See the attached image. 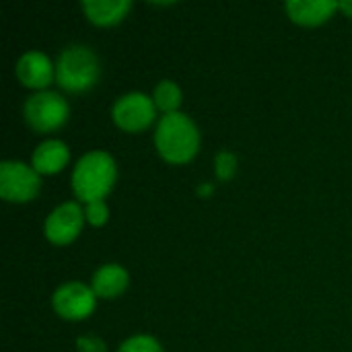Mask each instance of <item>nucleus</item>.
Instances as JSON below:
<instances>
[{"label":"nucleus","mask_w":352,"mask_h":352,"mask_svg":"<svg viewBox=\"0 0 352 352\" xmlns=\"http://www.w3.org/2000/svg\"><path fill=\"white\" fill-rule=\"evenodd\" d=\"M155 144L165 161L182 165L196 157L200 148V132L188 116L179 111L165 113L157 124Z\"/></svg>","instance_id":"1"},{"label":"nucleus","mask_w":352,"mask_h":352,"mask_svg":"<svg viewBox=\"0 0 352 352\" xmlns=\"http://www.w3.org/2000/svg\"><path fill=\"white\" fill-rule=\"evenodd\" d=\"M116 161L109 153L91 151L78 159L72 171V190L82 202L103 200L116 184Z\"/></svg>","instance_id":"2"},{"label":"nucleus","mask_w":352,"mask_h":352,"mask_svg":"<svg viewBox=\"0 0 352 352\" xmlns=\"http://www.w3.org/2000/svg\"><path fill=\"white\" fill-rule=\"evenodd\" d=\"M101 74L99 60L87 45H68L56 62V80L70 93L91 89Z\"/></svg>","instance_id":"3"},{"label":"nucleus","mask_w":352,"mask_h":352,"mask_svg":"<svg viewBox=\"0 0 352 352\" xmlns=\"http://www.w3.org/2000/svg\"><path fill=\"white\" fill-rule=\"evenodd\" d=\"M25 122L35 132H54L62 128L68 120V103L56 91H39L25 101Z\"/></svg>","instance_id":"4"},{"label":"nucleus","mask_w":352,"mask_h":352,"mask_svg":"<svg viewBox=\"0 0 352 352\" xmlns=\"http://www.w3.org/2000/svg\"><path fill=\"white\" fill-rule=\"evenodd\" d=\"M39 173L21 161L0 163V196L6 202H29L39 194Z\"/></svg>","instance_id":"5"},{"label":"nucleus","mask_w":352,"mask_h":352,"mask_svg":"<svg viewBox=\"0 0 352 352\" xmlns=\"http://www.w3.org/2000/svg\"><path fill=\"white\" fill-rule=\"evenodd\" d=\"M157 105L148 95L144 93H126L122 95L113 107H111V118L116 126H120L126 132H142L148 128L155 120Z\"/></svg>","instance_id":"6"},{"label":"nucleus","mask_w":352,"mask_h":352,"mask_svg":"<svg viewBox=\"0 0 352 352\" xmlns=\"http://www.w3.org/2000/svg\"><path fill=\"white\" fill-rule=\"evenodd\" d=\"M95 299H97V295L87 285L66 283L54 293L52 305L60 318L70 320V322H78V320H85L93 314Z\"/></svg>","instance_id":"7"},{"label":"nucleus","mask_w":352,"mask_h":352,"mask_svg":"<svg viewBox=\"0 0 352 352\" xmlns=\"http://www.w3.org/2000/svg\"><path fill=\"white\" fill-rule=\"evenodd\" d=\"M82 221H85V212H82L80 204L64 202L45 219L43 233L52 243L66 245L78 237V233L82 229Z\"/></svg>","instance_id":"8"},{"label":"nucleus","mask_w":352,"mask_h":352,"mask_svg":"<svg viewBox=\"0 0 352 352\" xmlns=\"http://www.w3.org/2000/svg\"><path fill=\"white\" fill-rule=\"evenodd\" d=\"M16 78L29 87V89H39V91H47L45 87L52 82L54 74H56V66L52 64L50 56H45L43 52L31 50L25 52L19 62H16Z\"/></svg>","instance_id":"9"},{"label":"nucleus","mask_w":352,"mask_h":352,"mask_svg":"<svg viewBox=\"0 0 352 352\" xmlns=\"http://www.w3.org/2000/svg\"><path fill=\"white\" fill-rule=\"evenodd\" d=\"M340 8L336 0H289L287 12L299 25H320Z\"/></svg>","instance_id":"10"},{"label":"nucleus","mask_w":352,"mask_h":352,"mask_svg":"<svg viewBox=\"0 0 352 352\" xmlns=\"http://www.w3.org/2000/svg\"><path fill=\"white\" fill-rule=\"evenodd\" d=\"M130 276L128 272L118 264H105L93 274V293L103 299H116L128 289Z\"/></svg>","instance_id":"11"},{"label":"nucleus","mask_w":352,"mask_h":352,"mask_svg":"<svg viewBox=\"0 0 352 352\" xmlns=\"http://www.w3.org/2000/svg\"><path fill=\"white\" fill-rule=\"evenodd\" d=\"M68 146L62 140H45L41 142L31 157V165L37 173H58L64 169V165L68 163Z\"/></svg>","instance_id":"12"},{"label":"nucleus","mask_w":352,"mask_h":352,"mask_svg":"<svg viewBox=\"0 0 352 352\" xmlns=\"http://www.w3.org/2000/svg\"><path fill=\"white\" fill-rule=\"evenodd\" d=\"M80 6L91 23L109 27V25L120 23L132 4L128 0H85Z\"/></svg>","instance_id":"13"},{"label":"nucleus","mask_w":352,"mask_h":352,"mask_svg":"<svg viewBox=\"0 0 352 352\" xmlns=\"http://www.w3.org/2000/svg\"><path fill=\"white\" fill-rule=\"evenodd\" d=\"M153 101L159 109H163L165 113H173L177 111V107L182 105V89L173 82V80H161L155 87L153 93Z\"/></svg>","instance_id":"14"},{"label":"nucleus","mask_w":352,"mask_h":352,"mask_svg":"<svg viewBox=\"0 0 352 352\" xmlns=\"http://www.w3.org/2000/svg\"><path fill=\"white\" fill-rule=\"evenodd\" d=\"M118 352H163L161 349V344L153 338V336H144V334H140V336H132V338H128Z\"/></svg>","instance_id":"15"},{"label":"nucleus","mask_w":352,"mask_h":352,"mask_svg":"<svg viewBox=\"0 0 352 352\" xmlns=\"http://www.w3.org/2000/svg\"><path fill=\"white\" fill-rule=\"evenodd\" d=\"M107 217H109V210H107V206H105V202H103V200L89 202V204H87V208H85V219H87L91 225H95V227L105 225Z\"/></svg>","instance_id":"16"},{"label":"nucleus","mask_w":352,"mask_h":352,"mask_svg":"<svg viewBox=\"0 0 352 352\" xmlns=\"http://www.w3.org/2000/svg\"><path fill=\"white\" fill-rule=\"evenodd\" d=\"M235 167H237V159H235V155H231V153H221L219 157H217V175L221 177V179H229V177H233V173H235Z\"/></svg>","instance_id":"17"},{"label":"nucleus","mask_w":352,"mask_h":352,"mask_svg":"<svg viewBox=\"0 0 352 352\" xmlns=\"http://www.w3.org/2000/svg\"><path fill=\"white\" fill-rule=\"evenodd\" d=\"M76 349H78V352H107L103 340H99L95 336H80L76 340Z\"/></svg>","instance_id":"18"},{"label":"nucleus","mask_w":352,"mask_h":352,"mask_svg":"<svg viewBox=\"0 0 352 352\" xmlns=\"http://www.w3.org/2000/svg\"><path fill=\"white\" fill-rule=\"evenodd\" d=\"M340 10H344L349 16H352V0H346V2H340Z\"/></svg>","instance_id":"19"}]
</instances>
